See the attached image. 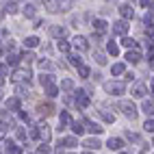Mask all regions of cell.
Instances as JSON below:
<instances>
[{
    "label": "cell",
    "instance_id": "cell-11",
    "mask_svg": "<svg viewBox=\"0 0 154 154\" xmlns=\"http://www.w3.org/2000/svg\"><path fill=\"white\" fill-rule=\"evenodd\" d=\"M98 146H100V143H98L96 139H89V141H87V148H98Z\"/></svg>",
    "mask_w": 154,
    "mask_h": 154
},
{
    "label": "cell",
    "instance_id": "cell-12",
    "mask_svg": "<svg viewBox=\"0 0 154 154\" xmlns=\"http://www.w3.org/2000/svg\"><path fill=\"white\" fill-rule=\"evenodd\" d=\"M26 46H37V37H28L26 39Z\"/></svg>",
    "mask_w": 154,
    "mask_h": 154
},
{
    "label": "cell",
    "instance_id": "cell-4",
    "mask_svg": "<svg viewBox=\"0 0 154 154\" xmlns=\"http://www.w3.org/2000/svg\"><path fill=\"white\" fill-rule=\"evenodd\" d=\"M119 11H122V15H124V17H130V15H132V9H130L128 5H124V7H119Z\"/></svg>",
    "mask_w": 154,
    "mask_h": 154
},
{
    "label": "cell",
    "instance_id": "cell-10",
    "mask_svg": "<svg viewBox=\"0 0 154 154\" xmlns=\"http://www.w3.org/2000/svg\"><path fill=\"white\" fill-rule=\"evenodd\" d=\"M109 52H111V54H117V52H119V48H117L115 44H109Z\"/></svg>",
    "mask_w": 154,
    "mask_h": 154
},
{
    "label": "cell",
    "instance_id": "cell-13",
    "mask_svg": "<svg viewBox=\"0 0 154 154\" xmlns=\"http://www.w3.org/2000/svg\"><path fill=\"white\" fill-rule=\"evenodd\" d=\"M143 111H146V113H152V102H143Z\"/></svg>",
    "mask_w": 154,
    "mask_h": 154
},
{
    "label": "cell",
    "instance_id": "cell-6",
    "mask_svg": "<svg viewBox=\"0 0 154 154\" xmlns=\"http://www.w3.org/2000/svg\"><path fill=\"white\" fill-rule=\"evenodd\" d=\"M76 46H78L80 50H85V48H87V39H83V37H78V39H76Z\"/></svg>",
    "mask_w": 154,
    "mask_h": 154
},
{
    "label": "cell",
    "instance_id": "cell-14",
    "mask_svg": "<svg viewBox=\"0 0 154 154\" xmlns=\"http://www.w3.org/2000/svg\"><path fill=\"white\" fill-rule=\"evenodd\" d=\"M67 122H69V115H67V113H63V115H61V124H67Z\"/></svg>",
    "mask_w": 154,
    "mask_h": 154
},
{
    "label": "cell",
    "instance_id": "cell-5",
    "mask_svg": "<svg viewBox=\"0 0 154 154\" xmlns=\"http://www.w3.org/2000/svg\"><path fill=\"white\" fill-rule=\"evenodd\" d=\"M126 59L130 61V63H137V61H139V54H137V52H128V54H126Z\"/></svg>",
    "mask_w": 154,
    "mask_h": 154
},
{
    "label": "cell",
    "instance_id": "cell-2",
    "mask_svg": "<svg viewBox=\"0 0 154 154\" xmlns=\"http://www.w3.org/2000/svg\"><path fill=\"white\" fill-rule=\"evenodd\" d=\"M122 146H124L122 139H111V141H109V148H111V150H119Z\"/></svg>",
    "mask_w": 154,
    "mask_h": 154
},
{
    "label": "cell",
    "instance_id": "cell-7",
    "mask_svg": "<svg viewBox=\"0 0 154 154\" xmlns=\"http://www.w3.org/2000/svg\"><path fill=\"white\" fill-rule=\"evenodd\" d=\"M143 94H146V87H143V85H137V87H135V96H143Z\"/></svg>",
    "mask_w": 154,
    "mask_h": 154
},
{
    "label": "cell",
    "instance_id": "cell-15",
    "mask_svg": "<svg viewBox=\"0 0 154 154\" xmlns=\"http://www.w3.org/2000/svg\"><path fill=\"white\" fill-rule=\"evenodd\" d=\"M59 48H61V50H69V44H65V42H61V44H59Z\"/></svg>",
    "mask_w": 154,
    "mask_h": 154
},
{
    "label": "cell",
    "instance_id": "cell-3",
    "mask_svg": "<svg viewBox=\"0 0 154 154\" xmlns=\"http://www.w3.org/2000/svg\"><path fill=\"white\" fill-rule=\"evenodd\" d=\"M122 109H124V113H126V115H135V106H132V104H126V102H124V104H122Z\"/></svg>",
    "mask_w": 154,
    "mask_h": 154
},
{
    "label": "cell",
    "instance_id": "cell-9",
    "mask_svg": "<svg viewBox=\"0 0 154 154\" xmlns=\"http://www.w3.org/2000/svg\"><path fill=\"white\" fill-rule=\"evenodd\" d=\"M122 72H124V65H113V74H122Z\"/></svg>",
    "mask_w": 154,
    "mask_h": 154
},
{
    "label": "cell",
    "instance_id": "cell-1",
    "mask_svg": "<svg viewBox=\"0 0 154 154\" xmlns=\"http://www.w3.org/2000/svg\"><path fill=\"white\" fill-rule=\"evenodd\" d=\"M113 30H115V33H117V35H124V33H126V30H128V24H126V22H117V26H115V28H113Z\"/></svg>",
    "mask_w": 154,
    "mask_h": 154
},
{
    "label": "cell",
    "instance_id": "cell-8",
    "mask_svg": "<svg viewBox=\"0 0 154 154\" xmlns=\"http://www.w3.org/2000/svg\"><path fill=\"white\" fill-rule=\"evenodd\" d=\"M94 26H96V30H100V33H102V30H104V28H106V24H104V22H102V20H98V22H96Z\"/></svg>",
    "mask_w": 154,
    "mask_h": 154
}]
</instances>
